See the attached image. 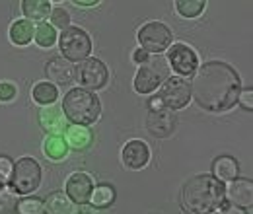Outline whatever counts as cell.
Segmentation results:
<instances>
[{"label":"cell","instance_id":"cell-19","mask_svg":"<svg viewBox=\"0 0 253 214\" xmlns=\"http://www.w3.org/2000/svg\"><path fill=\"white\" fill-rule=\"evenodd\" d=\"M51 2L49 0H24L22 2V12L26 16V20L30 22H45L51 16Z\"/></svg>","mask_w":253,"mask_h":214},{"label":"cell","instance_id":"cell-26","mask_svg":"<svg viewBox=\"0 0 253 214\" xmlns=\"http://www.w3.org/2000/svg\"><path fill=\"white\" fill-rule=\"evenodd\" d=\"M175 8H177V14L183 18H197L205 12L207 2L205 0H177Z\"/></svg>","mask_w":253,"mask_h":214},{"label":"cell","instance_id":"cell-7","mask_svg":"<svg viewBox=\"0 0 253 214\" xmlns=\"http://www.w3.org/2000/svg\"><path fill=\"white\" fill-rule=\"evenodd\" d=\"M158 99L162 107H166L169 111L187 107L191 101V86L187 78H181V76L168 78L164 82L162 90L158 92Z\"/></svg>","mask_w":253,"mask_h":214},{"label":"cell","instance_id":"cell-11","mask_svg":"<svg viewBox=\"0 0 253 214\" xmlns=\"http://www.w3.org/2000/svg\"><path fill=\"white\" fill-rule=\"evenodd\" d=\"M94 191V181L88 173L76 171L66 179V197L70 199V203L74 205H88L90 197Z\"/></svg>","mask_w":253,"mask_h":214},{"label":"cell","instance_id":"cell-2","mask_svg":"<svg viewBox=\"0 0 253 214\" xmlns=\"http://www.w3.org/2000/svg\"><path fill=\"white\" fill-rule=\"evenodd\" d=\"M181 207L191 214L216 213L226 201V187L214 175L201 173L181 187Z\"/></svg>","mask_w":253,"mask_h":214},{"label":"cell","instance_id":"cell-25","mask_svg":"<svg viewBox=\"0 0 253 214\" xmlns=\"http://www.w3.org/2000/svg\"><path fill=\"white\" fill-rule=\"evenodd\" d=\"M33 37H35V41H37L39 47L49 49V47H53V45L57 43V30H55L51 24H45V22H43V24L35 26Z\"/></svg>","mask_w":253,"mask_h":214},{"label":"cell","instance_id":"cell-10","mask_svg":"<svg viewBox=\"0 0 253 214\" xmlns=\"http://www.w3.org/2000/svg\"><path fill=\"white\" fill-rule=\"evenodd\" d=\"M168 66L173 68V72L181 74V78H187L197 72L199 57L197 53L185 43H175L168 49Z\"/></svg>","mask_w":253,"mask_h":214},{"label":"cell","instance_id":"cell-16","mask_svg":"<svg viewBox=\"0 0 253 214\" xmlns=\"http://www.w3.org/2000/svg\"><path fill=\"white\" fill-rule=\"evenodd\" d=\"M76 68L72 62L63 57H53L45 64V76L51 80V84H68L74 80Z\"/></svg>","mask_w":253,"mask_h":214},{"label":"cell","instance_id":"cell-36","mask_svg":"<svg viewBox=\"0 0 253 214\" xmlns=\"http://www.w3.org/2000/svg\"><path fill=\"white\" fill-rule=\"evenodd\" d=\"M74 6H84V8H92V6H97L99 2L97 0H72Z\"/></svg>","mask_w":253,"mask_h":214},{"label":"cell","instance_id":"cell-24","mask_svg":"<svg viewBox=\"0 0 253 214\" xmlns=\"http://www.w3.org/2000/svg\"><path fill=\"white\" fill-rule=\"evenodd\" d=\"M45 209L49 211V214H72V203L66 197V193L55 191V193H51L47 197Z\"/></svg>","mask_w":253,"mask_h":214},{"label":"cell","instance_id":"cell-12","mask_svg":"<svg viewBox=\"0 0 253 214\" xmlns=\"http://www.w3.org/2000/svg\"><path fill=\"white\" fill-rule=\"evenodd\" d=\"M175 115L173 111L166 109V107H160V109H150L148 117H146V130L152 134V136H158V138H166L169 136L173 130H175Z\"/></svg>","mask_w":253,"mask_h":214},{"label":"cell","instance_id":"cell-21","mask_svg":"<svg viewBox=\"0 0 253 214\" xmlns=\"http://www.w3.org/2000/svg\"><path fill=\"white\" fill-rule=\"evenodd\" d=\"M43 152H45L47 158H51L55 162H61L68 156V144H66V140L61 134H51L43 142Z\"/></svg>","mask_w":253,"mask_h":214},{"label":"cell","instance_id":"cell-6","mask_svg":"<svg viewBox=\"0 0 253 214\" xmlns=\"http://www.w3.org/2000/svg\"><path fill=\"white\" fill-rule=\"evenodd\" d=\"M169 66L166 59H148L140 64L134 76V90L138 93H152L168 80Z\"/></svg>","mask_w":253,"mask_h":214},{"label":"cell","instance_id":"cell-27","mask_svg":"<svg viewBox=\"0 0 253 214\" xmlns=\"http://www.w3.org/2000/svg\"><path fill=\"white\" fill-rule=\"evenodd\" d=\"M45 201L41 197H26L18 201L16 213L18 214H45Z\"/></svg>","mask_w":253,"mask_h":214},{"label":"cell","instance_id":"cell-14","mask_svg":"<svg viewBox=\"0 0 253 214\" xmlns=\"http://www.w3.org/2000/svg\"><path fill=\"white\" fill-rule=\"evenodd\" d=\"M121 158L128 170H142L150 160V148L144 140H128L123 146Z\"/></svg>","mask_w":253,"mask_h":214},{"label":"cell","instance_id":"cell-8","mask_svg":"<svg viewBox=\"0 0 253 214\" xmlns=\"http://www.w3.org/2000/svg\"><path fill=\"white\" fill-rule=\"evenodd\" d=\"M140 49L150 53H162L171 47V30L162 22H148L138 30Z\"/></svg>","mask_w":253,"mask_h":214},{"label":"cell","instance_id":"cell-1","mask_svg":"<svg viewBox=\"0 0 253 214\" xmlns=\"http://www.w3.org/2000/svg\"><path fill=\"white\" fill-rule=\"evenodd\" d=\"M191 95L197 105L211 113H222L238 103L242 80L238 70L222 61H209L193 74Z\"/></svg>","mask_w":253,"mask_h":214},{"label":"cell","instance_id":"cell-17","mask_svg":"<svg viewBox=\"0 0 253 214\" xmlns=\"http://www.w3.org/2000/svg\"><path fill=\"white\" fill-rule=\"evenodd\" d=\"M63 138L66 140L68 148H74V150H86L94 144V134L84 125H68Z\"/></svg>","mask_w":253,"mask_h":214},{"label":"cell","instance_id":"cell-35","mask_svg":"<svg viewBox=\"0 0 253 214\" xmlns=\"http://www.w3.org/2000/svg\"><path fill=\"white\" fill-rule=\"evenodd\" d=\"M72 214H99L94 207H88V205H78L76 211H72Z\"/></svg>","mask_w":253,"mask_h":214},{"label":"cell","instance_id":"cell-30","mask_svg":"<svg viewBox=\"0 0 253 214\" xmlns=\"http://www.w3.org/2000/svg\"><path fill=\"white\" fill-rule=\"evenodd\" d=\"M18 95V88L12 82H0V101H12Z\"/></svg>","mask_w":253,"mask_h":214},{"label":"cell","instance_id":"cell-22","mask_svg":"<svg viewBox=\"0 0 253 214\" xmlns=\"http://www.w3.org/2000/svg\"><path fill=\"white\" fill-rule=\"evenodd\" d=\"M117 199V193H115V187L109 183H101L94 187L92 191V197H90V203L94 209H107L115 203Z\"/></svg>","mask_w":253,"mask_h":214},{"label":"cell","instance_id":"cell-23","mask_svg":"<svg viewBox=\"0 0 253 214\" xmlns=\"http://www.w3.org/2000/svg\"><path fill=\"white\" fill-rule=\"evenodd\" d=\"M32 97L35 103H39V105H51V103H55L57 101V97H59V90H57V86L55 84H51V82H39V84H35L32 90Z\"/></svg>","mask_w":253,"mask_h":214},{"label":"cell","instance_id":"cell-32","mask_svg":"<svg viewBox=\"0 0 253 214\" xmlns=\"http://www.w3.org/2000/svg\"><path fill=\"white\" fill-rule=\"evenodd\" d=\"M238 101L242 103V107L244 109H248V111H252L253 109V90H244V92L240 93V97H238Z\"/></svg>","mask_w":253,"mask_h":214},{"label":"cell","instance_id":"cell-33","mask_svg":"<svg viewBox=\"0 0 253 214\" xmlns=\"http://www.w3.org/2000/svg\"><path fill=\"white\" fill-rule=\"evenodd\" d=\"M218 214H248L246 213V209H238V207H234V205H230V203H222V207L218 209Z\"/></svg>","mask_w":253,"mask_h":214},{"label":"cell","instance_id":"cell-9","mask_svg":"<svg viewBox=\"0 0 253 214\" xmlns=\"http://www.w3.org/2000/svg\"><path fill=\"white\" fill-rule=\"evenodd\" d=\"M74 78L84 86V90H101L107 86V80H109V70L99 59H86L76 66V74Z\"/></svg>","mask_w":253,"mask_h":214},{"label":"cell","instance_id":"cell-18","mask_svg":"<svg viewBox=\"0 0 253 214\" xmlns=\"http://www.w3.org/2000/svg\"><path fill=\"white\" fill-rule=\"evenodd\" d=\"M212 173L218 181H234L238 175H240V164L236 158L232 156H218L214 162H212Z\"/></svg>","mask_w":253,"mask_h":214},{"label":"cell","instance_id":"cell-13","mask_svg":"<svg viewBox=\"0 0 253 214\" xmlns=\"http://www.w3.org/2000/svg\"><path fill=\"white\" fill-rule=\"evenodd\" d=\"M226 201L238 209H250L253 205V183L252 179L246 177H236L234 181H230L226 189Z\"/></svg>","mask_w":253,"mask_h":214},{"label":"cell","instance_id":"cell-29","mask_svg":"<svg viewBox=\"0 0 253 214\" xmlns=\"http://www.w3.org/2000/svg\"><path fill=\"white\" fill-rule=\"evenodd\" d=\"M16 207H18V201H16L14 193L12 191H6V193L0 191V214H18Z\"/></svg>","mask_w":253,"mask_h":214},{"label":"cell","instance_id":"cell-34","mask_svg":"<svg viewBox=\"0 0 253 214\" xmlns=\"http://www.w3.org/2000/svg\"><path fill=\"white\" fill-rule=\"evenodd\" d=\"M148 59H150V57H148V53H146V51H142V49H136V51L132 53V61L136 62V64H142V62H146Z\"/></svg>","mask_w":253,"mask_h":214},{"label":"cell","instance_id":"cell-5","mask_svg":"<svg viewBox=\"0 0 253 214\" xmlns=\"http://www.w3.org/2000/svg\"><path fill=\"white\" fill-rule=\"evenodd\" d=\"M61 55L68 62H82L92 55V39L82 28H66L61 33Z\"/></svg>","mask_w":253,"mask_h":214},{"label":"cell","instance_id":"cell-3","mask_svg":"<svg viewBox=\"0 0 253 214\" xmlns=\"http://www.w3.org/2000/svg\"><path fill=\"white\" fill-rule=\"evenodd\" d=\"M63 113L72 125H94L101 115V103L94 92L74 88L63 97Z\"/></svg>","mask_w":253,"mask_h":214},{"label":"cell","instance_id":"cell-15","mask_svg":"<svg viewBox=\"0 0 253 214\" xmlns=\"http://www.w3.org/2000/svg\"><path fill=\"white\" fill-rule=\"evenodd\" d=\"M37 119L39 125L45 132L49 134H63L68 127V121L64 117L63 109L61 107H53V105H47V107H41L37 111Z\"/></svg>","mask_w":253,"mask_h":214},{"label":"cell","instance_id":"cell-37","mask_svg":"<svg viewBox=\"0 0 253 214\" xmlns=\"http://www.w3.org/2000/svg\"><path fill=\"white\" fill-rule=\"evenodd\" d=\"M4 185H6V183H4V179H2V177H0V191H2V189H4Z\"/></svg>","mask_w":253,"mask_h":214},{"label":"cell","instance_id":"cell-20","mask_svg":"<svg viewBox=\"0 0 253 214\" xmlns=\"http://www.w3.org/2000/svg\"><path fill=\"white\" fill-rule=\"evenodd\" d=\"M33 33H35V26H33L30 20H16L12 26H10V41L18 47H24L28 45L33 39Z\"/></svg>","mask_w":253,"mask_h":214},{"label":"cell","instance_id":"cell-4","mask_svg":"<svg viewBox=\"0 0 253 214\" xmlns=\"http://www.w3.org/2000/svg\"><path fill=\"white\" fill-rule=\"evenodd\" d=\"M41 166L35 158H20L14 164L12 175L8 179L10 191L16 195H32L33 191L41 185Z\"/></svg>","mask_w":253,"mask_h":214},{"label":"cell","instance_id":"cell-31","mask_svg":"<svg viewBox=\"0 0 253 214\" xmlns=\"http://www.w3.org/2000/svg\"><path fill=\"white\" fill-rule=\"evenodd\" d=\"M12 170H14V162L8 156H0V177L2 179H10Z\"/></svg>","mask_w":253,"mask_h":214},{"label":"cell","instance_id":"cell-28","mask_svg":"<svg viewBox=\"0 0 253 214\" xmlns=\"http://www.w3.org/2000/svg\"><path fill=\"white\" fill-rule=\"evenodd\" d=\"M51 26L53 28H61V30H66V28H70V14L64 10V8H53L51 10Z\"/></svg>","mask_w":253,"mask_h":214}]
</instances>
